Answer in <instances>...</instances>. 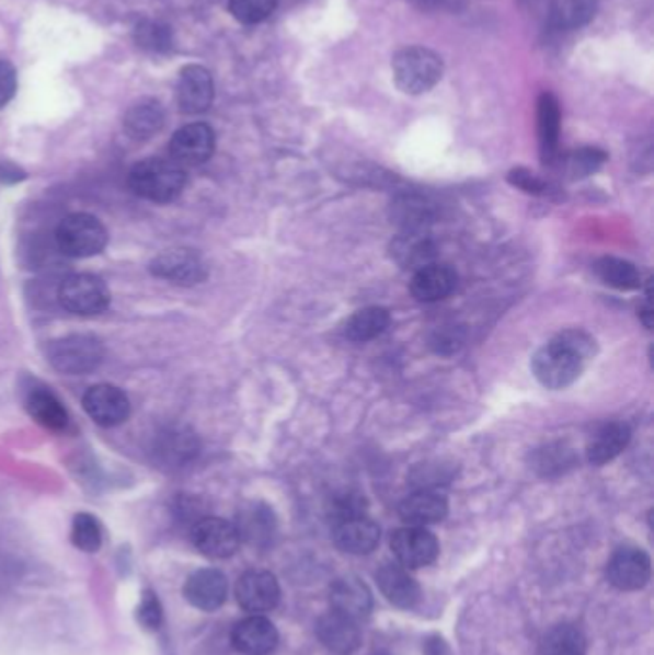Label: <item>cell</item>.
Returning <instances> with one entry per match:
<instances>
[{"label": "cell", "mask_w": 654, "mask_h": 655, "mask_svg": "<svg viewBox=\"0 0 654 655\" xmlns=\"http://www.w3.org/2000/svg\"><path fill=\"white\" fill-rule=\"evenodd\" d=\"M55 238L56 245L64 255L73 260H87L99 255L106 248L108 230L94 215L71 214L58 222Z\"/></svg>", "instance_id": "cell-4"}, {"label": "cell", "mask_w": 654, "mask_h": 655, "mask_svg": "<svg viewBox=\"0 0 654 655\" xmlns=\"http://www.w3.org/2000/svg\"><path fill=\"white\" fill-rule=\"evenodd\" d=\"M393 79L405 94H423L438 84L444 64L438 54L423 46H409L393 56Z\"/></svg>", "instance_id": "cell-3"}, {"label": "cell", "mask_w": 654, "mask_h": 655, "mask_svg": "<svg viewBox=\"0 0 654 655\" xmlns=\"http://www.w3.org/2000/svg\"><path fill=\"white\" fill-rule=\"evenodd\" d=\"M25 409L37 424L50 432H64L70 422L68 411L64 409L60 399L48 389H33L25 399Z\"/></svg>", "instance_id": "cell-29"}, {"label": "cell", "mask_w": 654, "mask_h": 655, "mask_svg": "<svg viewBox=\"0 0 654 655\" xmlns=\"http://www.w3.org/2000/svg\"><path fill=\"white\" fill-rule=\"evenodd\" d=\"M16 87V69L10 61L0 60V107L7 106L14 99Z\"/></svg>", "instance_id": "cell-44"}, {"label": "cell", "mask_w": 654, "mask_h": 655, "mask_svg": "<svg viewBox=\"0 0 654 655\" xmlns=\"http://www.w3.org/2000/svg\"><path fill=\"white\" fill-rule=\"evenodd\" d=\"M185 598L202 611H216L223 606L229 593L227 577L219 570H198L186 579Z\"/></svg>", "instance_id": "cell-17"}, {"label": "cell", "mask_w": 654, "mask_h": 655, "mask_svg": "<svg viewBox=\"0 0 654 655\" xmlns=\"http://www.w3.org/2000/svg\"><path fill=\"white\" fill-rule=\"evenodd\" d=\"M165 125V110L158 100H140L124 117V129L133 140H148Z\"/></svg>", "instance_id": "cell-27"}, {"label": "cell", "mask_w": 654, "mask_h": 655, "mask_svg": "<svg viewBox=\"0 0 654 655\" xmlns=\"http://www.w3.org/2000/svg\"><path fill=\"white\" fill-rule=\"evenodd\" d=\"M365 510H367L365 496L354 493V491H346V493L332 496L329 508H326V514H329L332 526H334V524L346 521V519L365 516Z\"/></svg>", "instance_id": "cell-38"}, {"label": "cell", "mask_w": 654, "mask_h": 655, "mask_svg": "<svg viewBox=\"0 0 654 655\" xmlns=\"http://www.w3.org/2000/svg\"><path fill=\"white\" fill-rule=\"evenodd\" d=\"M546 655H585V639L574 625L557 627L547 636Z\"/></svg>", "instance_id": "cell-35"}, {"label": "cell", "mask_w": 654, "mask_h": 655, "mask_svg": "<svg viewBox=\"0 0 654 655\" xmlns=\"http://www.w3.org/2000/svg\"><path fill=\"white\" fill-rule=\"evenodd\" d=\"M331 606L332 610L342 616L359 621L367 618L372 610V596L362 579L349 575L332 583Z\"/></svg>", "instance_id": "cell-21"}, {"label": "cell", "mask_w": 654, "mask_h": 655, "mask_svg": "<svg viewBox=\"0 0 654 655\" xmlns=\"http://www.w3.org/2000/svg\"><path fill=\"white\" fill-rule=\"evenodd\" d=\"M538 137L541 160L553 165L559 160V137H561V107L551 92H543L538 102Z\"/></svg>", "instance_id": "cell-24"}, {"label": "cell", "mask_w": 654, "mask_h": 655, "mask_svg": "<svg viewBox=\"0 0 654 655\" xmlns=\"http://www.w3.org/2000/svg\"><path fill=\"white\" fill-rule=\"evenodd\" d=\"M508 183L516 186L518 191L526 192V194H531V196H543L549 192V183L543 181L541 176L536 175V173H531L528 169L524 168H516L508 173Z\"/></svg>", "instance_id": "cell-43"}, {"label": "cell", "mask_w": 654, "mask_h": 655, "mask_svg": "<svg viewBox=\"0 0 654 655\" xmlns=\"http://www.w3.org/2000/svg\"><path fill=\"white\" fill-rule=\"evenodd\" d=\"M191 539L198 552L214 560L231 558L239 550L237 527L223 518H202L194 524Z\"/></svg>", "instance_id": "cell-11"}, {"label": "cell", "mask_w": 654, "mask_h": 655, "mask_svg": "<svg viewBox=\"0 0 654 655\" xmlns=\"http://www.w3.org/2000/svg\"><path fill=\"white\" fill-rule=\"evenodd\" d=\"M607 577L620 590H639L651 579V558L645 550L623 547L608 562Z\"/></svg>", "instance_id": "cell-13"}, {"label": "cell", "mask_w": 654, "mask_h": 655, "mask_svg": "<svg viewBox=\"0 0 654 655\" xmlns=\"http://www.w3.org/2000/svg\"><path fill=\"white\" fill-rule=\"evenodd\" d=\"M595 15V0H559L554 22L564 30H576Z\"/></svg>", "instance_id": "cell-36"}, {"label": "cell", "mask_w": 654, "mask_h": 655, "mask_svg": "<svg viewBox=\"0 0 654 655\" xmlns=\"http://www.w3.org/2000/svg\"><path fill=\"white\" fill-rule=\"evenodd\" d=\"M595 275L603 284L620 291L639 290L641 288V273L630 261L618 257H600L595 263Z\"/></svg>", "instance_id": "cell-31"}, {"label": "cell", "mask_w": 654, "mask_h": 655, "mask_svg": "<svg viewBox=\"0 0 654 655\" xmlns=\"http://www.w3.org/2000/svg\"><path fill=\"white\" fill-rule=\"evenodd\" d=\"M390 547L398 562L409 570L431 565L439 554L438 539L426 527L398 529L390 539Z\"/></svg>", "instance_id": "cell-9"}, {"label": "cell", "mask_w": 654, "mask_h": 655, "mask_svg": "<svg viewBox=\"0 0 654 655\" xmlns=\"http://www.w3.org/2000/svg\"><path fill=\"white\" fill-rule=\"evenodd\" d=\"M234 596L242 610L252 616H263L275 610L280 600V587L273 573L252 570L240 577L234 588Z\"/></svg>", "instance_id": "cell-10"}, {"label": "cell", "mask_w": 654, "mask_h": 655, "mask_svg": "<svg viewBox=\"0 0 654 655\" xmlns=\"http://www.w3.org/2000/svg\"><path fill=\"white\" fill-rule=\"evenodd\" d=\"M630 427L622 422L600 427L587 447V462L592 466H605L612 462L630 445Z\"/></svg>", "instance_id": "cell-28"}, {"label": "cell", "mask_w": 654, "mask_h": 655, "mask_svg": "<svg viewBox=\"0 0 654 655\" xmlns=\"http://www.w3.org/2000/svg\"><path fill=\"white\" fill-rule=\"evenodd\" d=\"M447 498L438 491H416L400 504V518L413 527H426L444 521L447 516Z\"/></svg>", "instance_id": "cell-22"}, {"label": "cell", "mask_w": 654, "mask_h": 655, "mask_svg": "<svg viewBox=\"0 0 654 655\" xmlns=\"http://www.w3.org/2000/svg\"><path fill=\"white\" fill-rule=\"evenodd\" d=\"M390 322H392V317L385 307H365L347 319L344 324V335L352 342H370L378 335L385 334Z\"/></svg>", "instance_id": "cell-30"}, {"label": "cell", "mask_w": 654, "mask_h": 655, "mask_svg": "<svg viewBox=\"0 0 654 655\" xmlns=\"http://www.w3.org/2000/svg\"><path fill=\"white\" fill-rule=\"evenodd\" d=\"M48 363L60 374L85 376L93 372L104 360V345L99 337L89 334L64 335L48 345Z\"/></svg>", "instance_id": "cell-5"}, {"label": "cell", "mask_w": 654, "mask_h": 655, "mask_svg": "<svg viewBox=\"0 0 654 655\" xmlns=\"http://www.w3.org/2000/svg\"><path fill=\"white\" fill-rule=\"evenodd\" d=\"M332 539L342 552L363 556L377 549L380 542V527L367 516H359L334 524Z\"/></svg>", "instance_id": "cell-18"}, {"label": "cell", "mask_w": 654, "mask_h": 655, "mask_svg": "<svg viewBox=\"0 0 654 655\" xmlns=\"http://www.w3.org/2000/svg\"><path fill=\"white\" fill-rule=\"evenodd\" d=\"M185 169L173 161L150 158L139 161L129 173V186L139 198L170 204L185 191Z\"/></svg>", "instance_id": "cell-2"}, {"label": "cell", "mask_w": 654, "mask_h": 655, "mask_svg": "<svg viewBox=\"0 0 654 655\" xmlns=\"http://www.w3.org/2000/svg\"><path fill=\"white\" fill-rule=\"evenodd\" d=\"M231 642L240 654L267 655L277 648L278 633L269 619L250 616L234 625Z\"/></svg>", "instance_id": "cell-15"}, {"label": "cell", "mask_w": 654, "mask_h": 655, "mask_svg": "<svg viewBox=\"0 0 654 655\" xmlns=\"http://www.w3.org/2000/svg\"><path fill=\"white\" fill-rule=\"evenodd\" d=\"M377 583L386 600L398 608L411 610L421 600V587L403 565H382L377 572Z\"/></svg>", "instance_id": "cell-20"}, {"label": "cell", "mask_w": 654, "mask_h": 655, "mask_svg": "<svg viewBox=\"0 0 654 655\" xmlns=\"http://www.w3.org/2000/svg\"><path fill=\"white\" fill-rule=\"evenodd\" d=\"M392 219L405 232H424L434 219V211L426 199L401 196L392 204Z\"/></svg>", "instance_id": "cell-32"}, {"label": "cell", "mask_w": 654, "mask_h": 655, "mask_svg": "<svg viewBox=\"0 0 654 655\" xmlns=\"http://www.w3.org/2000/svg\"><path fill=\"white\" fill-rule=\"evenodd\" d=\"M229 8L240 23L254 25L267 20L275 12L277 0H231Z\"/></svg>", "instance_id": "cell-40"}, {"label": "cell", "mask_w": 654, "mask_h": 655, "mask_svg": "<svg viewBox=\"0 0 654 655\" xmlns=\"http://www.w3.org/2000/svg\"><path fill=\"white\" fill-rule=\"evenodd\" d=\"M574 464H576L574 450L566 447L564 443L547 445L543 449L536 450L533 455V468L546 478L564 473Z\"/></svg>", "instance_id": "cell-33"}, {"label": "cell", "mask_w": 654, "mask_h": 655, "mask_svg": "<svg viewBox=\"0 0 654 655\" xmlns=\"http://www.w3.org/2000/svg\"><path fill=\"white\" fill-rule=\"evenodd\" d=\"M651 298H653V294H651V286H649L646 288L645 303L639 309V319L645 324L646 330H653V306H651Z\"/></svg>", "instance_id": "cell-45"}, {"label": "cell", "mask_w": 654, "mask_h": 655, "mask_svg": "<svg viewBox=\"0 0 654 655\" xmlns=\"http://www.w3.org/2000/svg\"><path fill=\"white\" fill-rule=\"evenodd\" d=\"M135 43L148 53H168L173 48V31L168 23L145 20L135 27Z\"/></svg>", "instance_id": "cell-34"}, {"label": "cell", "mask_w": 654, "mask_h": 655, "mask_svg": "<svg viewBox=\"0 0 654 655\" xmlns=\"http://www.w3.org/2000/svg\"><path fill=\"white\" fill-rule=\"evenodd\" d=\"M71 542L83 552H96L102 547V529L91 514L81 512L71 524Z\"/></svg>", "instance_id": "cell-37"}, {"label": "cell", "mask_w": 654, "mask_h": 655, "mask_svg": "<svg viewBox=\"0 0 654 655\" xmlns=\"http://www.w3.org/2000/svg\"><path fill=\"white\" fill-rule=\"evenodd\" d=\"M605 160H607V153L599 148H582V150L570 153L569 158L564 160V168L572 179H584V176L595 173L605 163Z\"/></svg>", "instance_id": "cell-39"}, {"label": "cell", "mask_w": 654, "mask_h": 655, "mask_svg": "<svg viewBox=\"0 0 654 655\" xmlns=\"http://www.w3.org/2000/svg\"><path fill=\"white\" fill-rule=\"evenodd\" d=\"M317 636L323 642L324 648L334 654H354L362 646V629L357 621L342 616L339 611H329L317 623Z\"/></svg>", "instance_id": "cell-16"}, {"label": "cell", "mask_w": 654, "mask_h": 655, "mask_svg": "<svg viewBox=\"0 0 654 655\" xmlns=\"http://www.w3.org/2000/svg\"><path fill=\"white\" fill-rule=\"evenodd\" d=\"M200 449V443L186 427H170L156 441L154 455L168 468L188 464Z\"/></svg>", "instance_id": "cell-25"}, {"label": "cell", "mask_w": 654, "mask_h": 655, "mask_svg": "<svg viewBox=\"0 0 654 655\" xmlns=\"http://www.w3.org/2000/svg\"><path fill=\"white\" fill-rule=\"evenodd\" d=\"M464 343V332L459 326H441L432 334L431 347L438 355H454Z\"/></svg>", "instance_id": "cell-41"}, {"label": "cell", "mask_w": 654, "mask_h": 655, "mask_svg": "<svg viewBox=\"0 0 654 655\" xmlns=\"http://www.w3.org/2000/svg\"><path fill=\"white\" fill-rule=\"evenodd\" d=\"M216 133L206 123L185 125L171 137L170 156L179 168H198L214 156Z\"/></svg>", "instance_id": "cell-8"}, {"label": "cell", "mask_w": 654, "mask_h": 655, "mask_svg": "<svg viewBox=\"0 0 654 655\" xmlns=\"http://www.w3.org/2000/svg\"><path fill=\"white\" fill-rule=\"evenodd\" d=\"M214 79L202 66H186L181 69L177 84V102L183 114H204L214 102Z\"/></svg>", "instance_id": "cell-14"}, {"label": "cell", "mask_w": 654, "mask_h": 655, "mask_svg": "<svg viewBox=\"0 0 654 655\" xmlns=\"http://www.w3.org/2000/svg\"><path fill=\"white\" fill-rule=\"evenodd\" d=\"M597 355V342L584 330H564L531 358V372L547 389H566L580 380Z\"/></svg>", "instance_id": "cell-1"}, {"label": "cell", "mask_w": 654, "mask_h": 655, "mask_svg": "<svg viewBox=\"0 0 654 655\" xmlns=\"http://www.w3.org/2000/svg\"><path fill=\"white\" fill-rule=\"evenodd\" d=\"M457 280V273L449 265L431 263L413 273L411 294L421 303H436L454 294Z\"/></svg>", "instance_id": "cell-19"}, {"label": "cell", "mask_w": 654, "mask_h": 655, "mask_svg": "<svg viewBox=\"0 0 654 655\" xmlns=\"http://www.w3.org/2000/svg\"><path fill=\"white\" fill-rule=\"evenodd\" d=\"M390 252H392V260L401 268L418 271L434 263L436 245L432 244L431 238L424 232H403L393 240Z\"/></svg>", "instance_id": "cell-26"}, {"label": "cell", "mask_w": 654, "mask_h": 655, "mask_svg": "<svg viewBox=\"0 0 654 655\" xmlns=\"http://www.w3.org/2000/svg\"><path fill=\"white\" fill-rule=\"evenodd\" d=\"M240 541L252 547H267L277 533V519L269 506L262 503H252L239 512L237 521Z\"/></svg>", "instance_id": "cell-23"}, {"label": "cell", "mask_w": 654, "mask_h": 655, "mask_svg": "<svg viewBox=\"0 0 654 655\" xmlns=\"http://www.w3.org/2000/svg\"><path fill=\"white\" fill-rule=\"evenodd\" d=\"M83 409L89 414V418L104 427L119 426L131 414L129 397L125 395L122 389L110 383H99L87 389L83 395Z\"/></svg>", "instance_id": "cell-12"}, {"label": "cell", "mask_w": 654, "mask_h": 655, "mask_svg": "<svg viewBox=\"0 0 654 655\" xmlns=\"http://www.w3.org/2000/svg\"><path fill=\"white\" fill-rule=\"evenodd\" d=\"M137 619L140 625L148 629V631H158L163 621L162 604L158 600V596L152 590H147L140 600L139 610H137Z\"/></svg>", "instance_id": "cell-42"}, {"label": "cell", "mask_w": 654, "mask_h": 655, "mask_svg": "<svg viewBox=\"0 0 654 655\" xmlns=\"http://www.w3.org/2000/svg\"><path fill=\"white\" fill-rule=\"evenodd\" d=\"M150 273L165 283L191 288L208 278V265L200 253L186 248H173L150 261Z\"/></svg>", "instance_id": "cell-7"}, {"label": "cell", "mask_w": 654, "mask_h": 655, "mask_svg": "<svg viewBox=\"0 0 654 655\" xmlns=\"http://www.w3.org/2000/svg\"><path fill=\"white\" fill-rule=\"evenodd\" d=\"M60 306L78 317H94L108 309L110 290L106 283L94 275H71L58 288Z\"/></svg>", "instance_id": "cell-6"}]
</instances>
